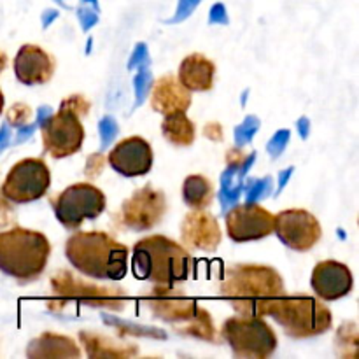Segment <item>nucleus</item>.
Returning <instances> with one entry per match:
<instances>
[{
    "mask_svg": "<svg viewBox=\"0 0 359 359\" xmlns=\"http://www.w3.org/2000/svg\"><path fill=\"white\" fill-rule=\"evenodd\" d=\"M219 293L238 314L265 318L269 305L284 294V280L272 266L233 265L223 273Z\"/></svg>",
    "mask_w": 359,
    "mask_h": 359,
    "instance_id": "obj_1",
    "label": "nucleus"
},
{
    "mask_svg": "<svg viewBox=\"0 0 359 359\" xmlns=\"http://www.w3.org/2000/svg\"><path fill=\"white\" fill-rule=\"evenodd\" d=\"M70 265L91 279L119 280L128 270V248L105 231H77L67 241Z\"/></svg>",
    "mask_w": 359,
    "mask_h": 359,
    "instance_id": "obj_2",
    "label": "nucleus"
},
{
    "mask_svg": "<svg viewBox=\"0 0 359 359\" xmlns=\"http://www.w3.org/2000/svg\"><path fill=\"white\" fill-rule=\"evenodd\" d=\"M133 276L156 286H175L184 283L191 272V255L172 238L151 235L133 248Z\"/></svg>",
    "mask_w": 359,
    "mask_h": 359,
    "instance_id": "obj_3",
    "label": "nucleus"
},
{
    "mask_svg": "<svg viewBox=\"0 0 359 359\" xmlns=\"http://www.w3.org/2000/svg\"><path fill=\"white\" fill-rule=\"evenodd\" d=\"M51 244L41 231L14 226L0 231V272L18 283L39 279L48 265Z\"/></svg>",
    "mask_w": 359,
    "mask_h": 359,
    "instance_id": "obj_4",
    "label": "nucleus"
},
{
    "mask_svg": "<svg viewBox=\"0 0 359 359\" xmlns=\"http://www.w3.org/2000/svg\"><path fill=\"white\" fill-rule=\"evenodd\" d=\"M146 305L158 319L174 325L181 335L209 342L216 340V328L209 312L198 307L195 300L186 298L174 286L153 287L146 298Z\"/></svg>",
    "mask_w": 359,
    "mask_h": 359,
    "instance_id": "obj_5",
    "label": "nucleus"
},
{
    "mask_svg": "<svg viewBox=\"0 0 359 359\" xmlns=\"http://www.w3.org/2000/svg\"><path fill=\"white\" fill-rule=\"evenodd\" d=\"M272 316L291 339H311L323 335L333 325L332 311L312 297H283L269 305Z\"/></svg>",
    "mask_w": 359,
    "mask_h": 359,
    "instance_id": "obj_6",
    "label": "nucleus"
},
{
    "mask_svg": "<svg viewBox=\"0 0 359 359\" xmlns=\"http://www.w3.org/2000/svg\"><path fill=\"white\" fill-rule=\"evenodd\" d=\"M221 337L237 358L265 359L277 349L276 332L258 316L226 319L221 328Z\"/></svg>",
    "mask_w": 359,
    "mask_h": 359,
    "instance_id": "obj_7",
    "label": "nucleus"
},
{
    "mask_svg": "<svg viewBox=\"0 0 359 359\" xmlns=\"http://www.w3.org/2000/svg\"><path fill=\"white\" fill-rule=\"evenodd\" d=\"M53 210L60 224L77 230L86 219H97L105 210V195L90 182H77L63 189L51 200Z\"/></svg>",
    "mask_w": 359,
    "mask_h": 359,
    "instance_id": "obj_8",
    "label": "nucleus"
},
{
    "mask_svg": "<svg viewBox=\"0 0 359 359\" xmlns=\"http://www.w3.org/2000/svg\"><path fill=\"white\" fill-rule=\"evenodd\" d=\"M51 186V172L41 158L18 161L4 181L2 195L13 203H30L41 200Z\"/></svg>",
    "mask_w": 359,
    "mask_h": 359,
    "instance_id": "obj_9",
    "label": "nucleus"
},
{
    "mask_svg": "<svg viewBox=\"0 0 359 359\" xmlns=\"http://www.w3.org/2000/svg\"><path fill=\"white\" fill-rule=\"evenodd\" d=\"M41 133L44 151L56 160L76 154L84 142V126L81 118L65 107H60L58 112L46 119Z\"/></svg>",
    "mask_w": 359,
    "mask_h": 359,
    "instance_id": "obj_10",
    "label": "nucleus"
},
{
    "mask_svg": "<svg viewBox=\"0 0 359 359\" xmlns=\"http://www.w3.org/2000/svg\"><path fill=\"white\" fill-rule=\"evenodd\" d=\"M51 287L56 291L62 302H77V304L104 307L111 311H121L126 304V294L118 287L95 286L76 279L69 270H60L51 279Z\"/></svg>",
    "mask_w": 359,
    "mask_h": 359,
    "instance_id": "obj_11",
    "label": "nucleus"
},
{
    "mask_svg": "<svg viewBox=\"0 0 359 359\" xmlns=\"http://www.w3.org/2000/svg\"><path fill=\"white\" fill-rule=\"evenodd\" d=\"M167 209V196L160 189L147 184L123 202L118 221L128 230L147 231L163 219Z\"/></svg>",
    "mask_w": 359,
    "mask_h": 359,
    "instance_id": "obj_12",
    "label": "nucleus"
},
{
    "mask_svg": "<svg viewBox=\"0 0 359 359\" xmlns=\"http://www.w3.org/2000/svg\"><path fill=\"white\" fill-rule=\"evenodd\" d=\"M273 231L286 248L298 252L311 251L323 235L318 217L304 209H287L273 216Z\"/></svg>",
    "mask_w": 359,
    "mask_h": 359,
    "instance_id": "obj_13",
    "label": "nucleus"
},
{
    "mask_svg": "<svg viewBox=\"0 0 359 359\" xmlns=\"http://www.w3.org/2000/svg\"><path fill=\"white\" fill-rule=\"evenodd\" d=\"M226 233L237 244L262 241L273 233V214L258 203H241L226 214Z\"/></svg>",
    "mask_w": 359,
    "mask_h": 359,
    "instance_id": "obj_14",
    "label": "nucleus"
},
{
    "mask_svg": "<svg viewBox=\"0 0 359 359\" xmlns=\"http://www.w3.org/2000/svg\"><path fill=\"white\" fill-rule=\"evenodd\" d=\"M153 147L142 137H128L109 153V165L123 177H140L153 168Z\"/></svg>",
    "mask_w": 359,
    "mask_h": 359,
    "instance_id": "obj_15",
    "label": "nucleus"
},
{
    "mask_svg": "<svg viewBox=\"0 0 359 359\" xmlns=\"http://www.w3.org/2000/svg\"><path fill=\"white\" fill-rule=\"evenodd\" d=\"M353 284L354 279L349 266L335 259L318 263L312 270L311 286L325 302H335L347 297L353 291Z\"/></svg>",
    "mask_w": 359,
    "mask_h": 359,
    "instance_id": "obj_16",
    "label": "nucleus"
},
{
    "mask_svg": "<svg viewBox=\"0 0 359 359\" xmlns=\"http://www.w3.org/2000/svg\"><path fill=\"white\" fill-rule=\"evenodd\" d=\"M181 238L184 245L196 249V251L214 252L221 244L219 223L212 214L205 212L203 209H195L193 212L186 214L181 224Z\"/></svg>",
    "mask_w": 359,
    "mask_h": 359,
    "instance_id": "obj_17",
    "label": "nucleus"
},
{
    "mask_svg": "<svg viewBox=\"0 0 359 359\" xmlns=\"http://www.w3.org/2000/svg\"><path fill=\"white\" fill-rule=\"evenodd\" d=\"M14 74L20 83L28 86L46 84L55 74V60L39 46L25 44L14 58Z\"/></svg>",
    "mask_w": 359,
    "mask_h": 359,
    "instance_id": "obj_18",
    "label": "nucleus"
},
{
    "mask_svg": "<svg viewBox=\"0 0 359 359\" xmlns=\"http://www.w3.org/2000/svg\"><path fill=\"white\" fill-rule=\"evenodd\" d=\"M191 91L179 81V77L167 74L154 81L151 91V107L160 114L186 112L191 107Z\"/></svg>",
    "mask_w": 359,
    "mask_h": 359,
    "instance_id": "obj_19",
    "label": "nucleus"
},
{
    "mask_svg": "<svg viewBox=\"0 0 359 359\" xmlns=\"http://www.w3.org/2000/svg\"><path fill=\"white\" fill-rule=\"evenodd\" d=\"M214 74L216 65L212 60L200 53L186 56L179 67V81L189 91H209L214 86Z\"/></svg>",
    "mask_w": 359,
    "mask_h": 359,
    "instance_id": "obj_20",
    "label": "nucleus"
},
{
    "mask_svg": "<svg viewBox=\"0 0 359 359\" xmlns=\"http://www.w3.org/2000/svg\"><path fill=\"white\" fill-rule=\"evenodd\" d=\"M27 356L37 358H79L81 351L72 339L55 333H42L28 344Z\"/></svg>",
    "mask_w": 359,
    "mask_h": 359,
    "instance_id": "obj_21",
    "label": "nucleus"
},
{
    "mask_svg": "<svg viewBox=\"0 0 359 359\" xmlns=\"http://www.w3.org/2000/svg\"><path fill=\"white\" fill-rule=\"evenodd\" d=\"M79 340L83 342L86 354L90 358H128L139 353L137 346L119 344L109 337L98 335L93 332H81Z\"/></svg>",
    "mask_w": 359,
    "mask_h": 359,
    "instance_id": "obj_22",
    "label": "nucleus"
},
{
    "mask_svg": "<svg viewBox=\"0 0 359 359\" xmlns=\"http://www.w3.org/2000/svg\"><path fill=\"white\" fill-rule=\"evenodd\" d=\"M163 137L177 147H188L195 142V123L186 116V112H170L161 123Z\"/></svg>",
    "mask_w": 359,
    "mask_h": 359,
    "instance_id": "obj_23",
    "label": "nucleus"
},
{
    "mask_svg": "<svg viewBox=\"0 0 359 359\" xmlns=\"http://www.w3.org/2000/svg\"><path fill=\"white\" fill-rule=\"evenodd\" d=\"M182 200L191 209H207L214 200V186L205 175H188L182 184Z\"/></svg>",
    "mask_w": 359,
    "mask_h": 359,
    "instance_id": "obj_24",
    "label": "nucleus"
},
{
    "mask_svg": "<svg viewBox=\"0 0 359 359\" xmlns=\"http://www.w3.org/2000/svg\"><path fill=\"white\" fill-rule=\"evenodd\" d=\"M62 107L69 109V111L76 112L79 118H84V116L90 112L91 104L83 97V95H74V97H69L67 100L62 102Z\"/></svg>",
    "mask_w": 359,
    "mask_h": 359,
    "instance_id": "obj_25",
    "label": "nucleus"
},
{
    "mask_svg": "<svg viewBox=\"0 0 359 359\" xmlns=\"http://www.w3.org/2000/svg\"><path fill=\"white\" fill-rule=\"evenodd\" d=\"M30 114H32V111L28 109V105L14 104L13 107L9 109V112H7V121L14 126L25 125V123L30 119Z\"/></svg>",
    "mask_w": 359,
    "mask_h": 359,
    "instance_id": "obj_26",
    "label": "nucleus"
},
{
    "mask_svg": "<svg viewBox=\"0 0 359 359\" xmlns=\"http://www.w3.org/2000/svg\"><path fill=\"white\" fill-rule=\"evenodd\" d=\"M14 221H16V212H14L9 200H7L6 196L2 195V191H0V228L9 226Z\"/></svg>",
    "mask_w": 359,
    "mask_h": 359,
    "instance_id": "obj_27",
    "label": "nucleus"
},
{
    "mask_svg": "<svg viewBox=\"0 0 359 359\" xmlns=\"http://www.w3.org/2000/svg\"><path fill=\"white\" fill-rule=\"evenodd\" d=\"M6 67H7V56H6V53L0 51V74L4 72V69H6Z\"/></svg>",
    "mask_w": 359,
    "mask_h": 359,
    "instance_id": "obj_28",
    "label": "nucleus"
},
{
    "mask_svg": "<svg viewBox=\"0 0 359 359\" xmlns=\"http://www.w3.org/2000/svg\"><path fill=\"white\" fill-rule=\"evenodd\" d=\"M2 111H4V93L2 90H0V114H2Z\"/></svg>",
    "mask_w": 359,
    "mask_h": 359,
    "instance_id": "obj_29",
    "label": "nucleus"
}]
</instances>
